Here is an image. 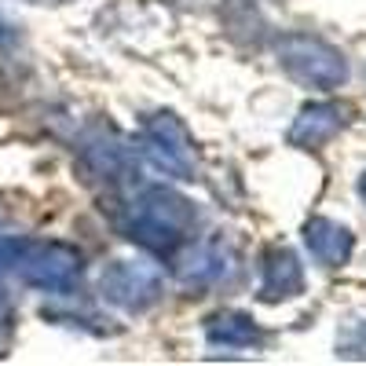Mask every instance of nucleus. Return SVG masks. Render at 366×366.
I'll return each instance as SVG.
<instances>
[{
  "instance_id": "obj_1",
  "label": "nucleus",
  "mask_w": 366,
  "mask_h": 366,
  "mask_svg": "<svg viewBox=\"0 0 366 366\" xmlns=\"http://www.w3.org/2000/svg\"><path fill=\"white\" fill-rule=\"evenodd\" d=\"M194 227H198L194 202L165 187V183L143 187L121 212V234L158 257H172L183 242H191Z\"/></svg>"
},
{
  "instance_id": "obj_2",
  "label": "nucleus",
  "mask_w": 366,
  "mask_h": 366,
  "mask_svg": "<svg viewBox=\"0 0 366 366\" xmlns=\"http://www.w3.org/2000/svg\"><path fill=\"white\" fill-rule=\"evenodd\" d=\"M274 59L304 88L333 92L348 81V59L341 55V48L312 34H282L274 41Z\"/></svg>"
},
{
  "instance_id": "obj_3",
  "label": "nucleus",
  "mask_w": 366,
  "mask_h": 366,
  "mask_svg": "<svg viewBox=\"0 0 366 366\" xmlns=\"http://www.w3.org/2000/svg\"><path fill=\"white\" fill-rule=\"evenodd\" d=\"M139 150H143V158L158 172H165L169 179H194L198 176L194 139H191L187 125H183L176 114H169V110H158V114H150L143 121Z\"/></svg>"
},
{
  "instance_id": "obj_4",
  "label": "nucleus",
  "mask_w": 366,
  "mask_h": 366,
  "mask_svg": "<svg viewBox=\"0 0 366 366\" xmlns=\"http://www.w3.org/2000/svg\"><path fill=\"white\" fill-rule=\"evenodd\" d=\"M15 271L26 286H37L44 293H70L81 282L84 260L66 242H29L26 238Z\"/></svg>"
},
{
  "instance_id": "obj_5",
  "label": "nucleus",
  "mask_w": 366,
  "mask_h": 366,
  "mask_svg": "<svg viewBox=\"0 0 366 366\" xmlns=\"http://www.w3.org/2000/svg\"><path fill=\"white\" fill-rule=\"evenodd\" d=\"M99 293L117 312L143 315L147 308H154L162 300L165 279H162V271L147 260H114L99 274Z\"/></svg>"
},
{
  "instance_id": "obj_6",
  "label": "nucleus",
  "mask_w": 366,
  "mask_h": 366,
  "mask_svg": "<svg viewBox=\"0 0 366 366\" xmlns=\"http://www.w3.org/2000/svg\"><path fill=\"white\" fill-rule=\"evenodd\" d=\"M345 121H348V107H341V103H304L297 121L290 125V147L322 150L345 129Z\"/></svg>"
},
{
  "instance_id": "obj_7",
  "label": "nucleus",
  "mask_w": 366,
  "mask_h": 366,
  "mask_svg": "<svg viewBox=\"0 0 366 366\" xmlns=\"http://www.w3.org/2000/svg\"><path fill=\"white\" fill-rule=\"evenodd\" d=\"M260 300L264 304H279V300H293L304 293V264L297 260L293 249L286 246H271L264 253L260 264Z\"/></svg>"
},
{
  "instance_id": "obj_8",
  "label": "nucleus",
  "mask_w": 366,
  "mask_h": 366,
  "mask_svg": "<svg viewBox=\"0 0 366 366\" xmlns=\"http://www.w3.org/2000/svg\"><path fill=\"white\" fill-rule=\"evenodd\" d=\"M169 260H172V271L183 286H209L227 267L220 242H183Z\"/></svg>"
},
{
  "instance_id": "obj_9",
  "label": "nucleus",
  "mask_w": 366,
  "mask_h": 366,
  "mask_svg": "<svg viewBox=\"0 0 366 366\" xmlns=\"http://www.w3.org/2000/svg\"><path fill=\"white\" fill-rule=\"evenodd\" d=\"M304 246H308V253L322 264V267H341L352 260V249H355V234L330 220V217H312L308 224H304Z\"/></svg>"
},
{
  "instance_id": "obj_10",
  "label": "nucleus",
  "mask_w": 366,
  "mask_h": 366,
  "mask_svg": "<svg viewBox=\"0 0 366 366\" xmlns=\"http://www.w3.org/2000/svg\"><path fill=\"white\" fill-rule=\"evenodd\" d=\"M205 341L212 348H260L264 330L246 312H217L205 319Z\"/></svg>"
},
{
  "instance_id": "obj_11",
  "label": "nucleus",
  "mask_w": 366,
  "mask_h": 366,
  "mask_svg": "<svg viewBox=\"0 0 366 366\" xmlns=\"http://www.w3.org/2000/svg\"><path fill=\"white\" fill-rule=\"evenodd\" d=\"M81 162L88 169V176H96V179H125L132 172V154L125 150V143L114 139V136H96V139H88L84 150H81Z\"/></svg>"
},
{
  "instance_id": "obj_12",
  "label": "nucleus",
  "mask_w": 366,
  "mask_h": 366,
  "mask_svg": "<svg viewBox=\"0 0 366 366\" xmlns=\"http://www.w3.org/2000/svg\"><path fill=\"white\" fill-rule=\"evenodd\" d=\"M220 22H224V29L234 41H249V34H246L249 26L264 34V19H260L253 0H227V4L220 8Z\"/></svg>"
},
{
  "instance_id": "obj_13",
  "label": "nucleus",
  "mask_w": 366,
  "mask_h": 366,
  "mask_svg": "<svg viewBox=\"0 0 366 366\" xmlns=\"http://www.w3.org/2000/svg\"><path fill=\"white\" fill-rule=\"evenodd\" d=\"M22 246H26V238H15V234H0V271H15Z\"/></svg>"
},
{
  "instance_id": "obj_14",
  "label": "nucleus",
  "mask_w": 366,
  "mask_h": 366,
  "mask_svg": "<svg viewBox=\"0 0 366 366\" xmlns=\"http://www.w3.org/2000/svg\"><path fill=\"white\" fill-rule=\"evenodd\" d=\"M19 44V29L4 19V15H0V55H4V51H11Z\"/></svg>"
},
{
  "instance_id": "obj_15",
  "label": "nucleus",
  "mask_w": 366,
  "mask_h": 366,
  "mask_svg": "<svg viewBox=\"0 0 366 366\" xmlns=\"http://www.w3.org/2000/svg\"><path fill=\"white\" fill-rule=\"evenodd\" d=\"M359 198L366 202V172H362V179H359Z\"/></svg>"
},
{
  "instance_id": "obj_16",
  "label": "nucleus",
  "mask_w": 366,
  "mask_h": 366,
  "mask_svg": "<svg viewBox=\"0 0 366 366\" xmlns=\"http://www.w3.org/2000/svg\"><path fill=\"white\" fill-rule=\"evenodd\" d=\"M4 341H8V326L0 322V348H4Z\"/></svg>"
},
{
  "instance_id": "obj_17",
  "label": "nucleus",
  "mask_w": 366,
  "mask_h": 366,
  "mask_svg": "<svg viewBox=\"0 0 366 366\" xmlns=\"http://www.w3.org/2000/svg\"><path fill=\"white\" fill-rule=\"evenodd\" d=\"M29 4H55V0H29Z\"/></svg>"
},
{
  "instance_id": "obj_18",
  "label": "nucleus",
  "mask_w": 366,
  "mask_h": 366,
  "mask_svg": "<svg viewBox=\"0 0 366 366\" xmlns=\"http://www.w3.org/2000/svg\"><path fill=\"white\" fill-rule=\"evenodd\" d=\"M0 304H4V290H0Z\"/></svg>"
},
{
  "instance_id": "obj_19",
  "label": "nucleus",
  "mask_w": 366,
  "mask_h": 366,
  "mask_svg": "<svg viewBox=\"0 0 366 366\" xmlns=\"http://www.w3.org/2000/svg\"><path fill=\"white\" fill-rule=\"evenodd\" d=\"M362 333H366V330H362Z\"/></svg>"
}]
</instances>
